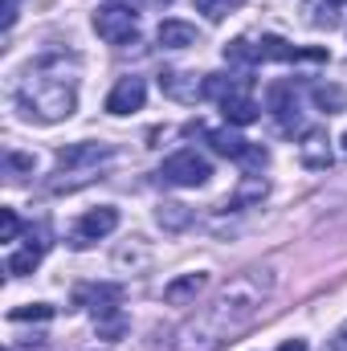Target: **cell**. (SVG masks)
Masks as SVG:
<instances>
[{
    "mask_svg": "<svg viewBox=\"0 0 347 351\" xmlns=\"http://www.w3.org/2000/svg\"><path fill=\"white\" fill-rule=\"evenodd\" d=\"M16 106L25 119H37V123H62L78 110V78L66 74L62 58H45L37 62L21 86H16Z\"/></svg>",
    "mask_w": 347,
    "mask_h": 351,
    "instance_id": "obj_2",
    "label": "cell"
},
{
    "mask_svg": "<svg viewBox=\"0 0 347 351\" xmlns=\"http://www.w3.org/2000/svg\"><path fill=\"white\" fill-rule=\"evenodd\" d=\"M221 114H225V123H233V127H250V123H258L261 106L254 102V94H250V82H241L229 98H221Z\"/></svg>",
    "mask_w": 347,
    "mask_h": 351,
    "instance_id": "obj_9",
    "label": "cell"
},
{
    "mask_svg": "<svg viewBox=\"0 0 347 351\" xmlns=\"http://www.w3.org/2000/svg\"><path fill=\"white\" fill-rule=\"evenodd\" d=\"M270 110L278 114L282 131H294V127H298V94H294V86L278 82V86L270 90Z\"/></svg>",
    "mask_w": 347,
    "mask_h": 351,
    "instance_id": "obj_12",
    "label": "cell"
},
{
    "mask_svg": "<svg viewBox=\"0 0 347 351\" xmlns=\"http://www.w3.org/2000/svg\"><path fill=\"white\" fill-rule=\"evenodd\" d=\"M115 152L106 147V143H74V147H66V152H58V172H53V192H70V188H82V184H90L94 176H98V168L110 160Z\"/></svg>",
    "mask_w": 347,
    "mask_h": 351,
    "instance_id": "obj_4",
    "label": "cell"
},
{
    "mask_svg": "<svg viewBox=\"0 0 347 351\" xmlns=\"http://www.w3.org/2000/svg\"><path fill=\"white\" fill-rule=\"evenodd\" d=\"M143 102H147V86H143V78H119L115 90L106 94V110H110V114L143 110Z\"/></svg>",
    "mask_w": 347,
    "mask_h": 351,
    "instance_id": "obj_10",
    "label": "cell"
},
{
    "mask_svg": "<svg viewBox=\"0 0 347 351\" xmlns=\"http://www.w3.org/2000/svg\"><path fill=\"white\" fill-rule=\"evenodd\" d=\"M327 4H344V0H327Z\"/></svg>",
    "mask_w": 347,
    "mask_h": 351,
    "instance_id": "obj_27",
    "label": "cell"
},
{
    "mask_svg": "<svg viewBox=\"0 0 347 351\" xmlns=\"http://www.w3.org/2000/svg\"><path fill=\"white\" fill-rule=\"evenodd\" d=\"M21 233V217L12 208H0V241H16Z\"/></svg>",
    "mask_w": 347,
    "mask_h": 351,
    "instance_id": "obj_22",
    "label": "cell"
},
{
    "mask_svg": "<svg viewBox=\"0 0 347 351\" xmlns=\"http://www.w3.org/2000/svg\"><path fill=\"white\" fill-rule=\"evenodd\" d=\"M208 176H213V164L192 147L176 152L160 164V180L172 184V188H200V184H208Z\"/></svg>",
    "mask_w": 347,
    "mask_h": 351,
    "instance_id": "obj_7",
    "label": "cell"
},
{
    "mask_svg": "<svg viewBox=\"0 0 347 351\" xmlns=\"http://www.w3.org/2000/svg\"><path fill=\"white\" fill-rule=\"evenodd\" d=\"M160 90L176 98V102H196V98H204V82L196 78V74H188V70H164L160 74Z\"/></svg>",
    "mask_w": 347,
    "mask_h": 351,
    "instance_id": "obj_11",
    "label": "cell"
},
{
    "mask_svg": "<svg viewBox=\"0 0 347 351\" xmlns=\"http://www.w3.org/2000/svg\"><path fill=\"white\" fill-rule=\"evenodd\" d=\"M41 258H45V241H37V237H33L25 250H16V254L8 258L4 269H8V278H25V274H33V269L41 265Z\"/></svg>",
    "mask_w": 347,
    "mask_h": 351,
    "instance_id": "obj_16",
    "label": "cell"
},
{
    "mask_svg": "<svg viewBox=\"0 0 347 351\" xmlns=\"http://www.w3.org/2000/svg\"><path fill=\"white\" fill-rule=\"evenodd\" d=\"M119 229V208H110V204H102V208H90L86 217L74 225V233H70V241L78 245V250H86L94 241H102L106 233H115Z\"/></svg>",
    "mask_w": 347,
    "mask_h": 351,
    "instance_id": "obj_8",
    "label": "cell"
},
{
    "mask_svg": "<svg viewBox=\"0 0 347 351\" xmlns=\"http://www.w3.org/2000/svg\"><path fill=\"white\" fill-rule=\"evenodd\" d=\"M152 4H172V0H152Z\"/></svg>",
    "mask_w": 347,
    "mask_h": 351,
    "instance_id": "obj_26",
    "label": "cell"
},
{
    "mask_svg": "<svg viewBox=\"0 0 347 351\" xmlns=\"http://www.w3.org/2000/svg\"><path fill=\"white\" fill-rule=\"evenodd\" d=\"M298 58H311V62H323L327 53L323 49H294L290 41H282V37H274V33H265L258 41H233V45H225V62H237V66H258V62H298Z\"/></svg>",
    "mask_w": 347,
    "mask_h": 351,
    "instance_id": "obj_5",
    "label": "cell"
},
{
    "mask_svg": "<svg viewBox=\"0 0 347 351\" xmlns=\"http://www.w3.org/2000/svg\"><path fill=\"white\" fill-rule=\"evenodd\" d=\"M156 221H160V229H168V233H180L184 225H192V208H188V204H176V200H168V204H160Z\"/></svg>",
    "mask_w": 347,
    "mask_h": 351,
    "instance_id": "obj_17",
    "label": "cell"
},
{
    "mask_svg": "<svg viewBox=\"0 0 347 351\" xmlns=\"http://www.w3.org/2000/svg\"><path fill=\"white\" fill-rule=\"evenodd\" d=\"M8 319H12V323H29V319H33V323H41V319H53V306H49V302H29V306H12V311H8Z\"/></svg>",
    "mask_w": 347,
    "mask_h": 351,
    "instance_id": "obj_19",
    "label": "cell"
},
{
    "mask_svg": "<svg viewBox=\"0 0 347 351\" xmlns=\"http://www.w3.org/2000/svg\"><path fill=\"white\" fill-rule=\"evenodd\" d=\"M298 156L307 168H327L331 164V139L323 131H307V139L298 143Z\"/></svg>",
    "mask_w": 347,
    "mask_h": 351,
    "instance_id": "obj_15",
    "label": "cell"
},
{
    "mask_svg": "<svg viewBox=\"0 0 347 351\" xmlns=\"http://www.w3.org/2000/svg\"><path fill=\"white\" fill-rule=\"evenodd\" d=\"M311 98H315V106L327 110V114H335V110H344L347 106V94L339 86H315L311 90Z\"/></svg>",
    "mask_w": 347,
    "mask_h": 351,
    "instance_id": "obj_18",
    "label": "cell"
},
{
    "mask_svg": "<svg viewBox=\"0 0 347 351\" xmlns=\"http://www.w3.org/2000/svg\"><path fill=\"white\" fill-rule=\"evenodd\" d=\"M8 351H12V348H8Z\"/></svg>",
    "mask_w": 347,
    "mask_h": 351,
    "instance_id": "obj_30",
    "label": "cell"
},
{
    "mask_svg": "<svg viewBox=\"0 0 347 351\" xmlns=\"http://www.w3.org/2000/svg\"><path fill=\"white\" fill-rule=\"evenodd\" d=\"M192 4H196V12H204L208 21H225V16H229L233 8H241L246 0H192Z\"/></svg>",
    "mask_w": 347,
    "mask_h": 351,
    "instance_id": "obj_21",
    "label": "cell"
},
{
    "mask_svg": "<svg viewBox=\"0 0 347 351\" xmlns=\"http://www.w3.org/2000/svg\"><path fill=\"white\" fill-rule=\"evenodd\" d=\"M265 188H270V184H265L261 176H246L241 188H237V196H233V208H241V204H250V200H261Z\"/></svg>",
    "mask_w": 347,
    "mask_h": 351,
    "instance_id": "obj_20",
    "label": "cell"
},
{
    "mask_svg": "<svg viewBox=\"0 0 347 351\" xmlns=\"http://www.w3.org/2000/svg\"><path fill=\"white\" fill-rule=\"evenodd\" d=\"M74 302L78 306H86L90 315H94V327H98V339H106V343H115V339H123L127 335V315H123V290L119 286H110V282H98V286H82L78 294H74Z\"/></svg>",
    "mask_w": 347,
    "mask_h": 351,
    "instance_id": "obj_3",
    "label": "cell"
},
{
    "mask_svg": "<svg viewBox=\"0 0 347 351\" xmlns=\"http://www.w3.org/2000/svg\"><path fill=\"white\" fill-rule=\"evenodd\" d=\"M94 33L106 41V45H131L139 37V12L131 4H102L94 12Z\"/></svg>",
    "mask_w": 347,
    "mask_h": 351,
    "instance_id": "obj_6",
    "label": "cell"
},
{
    "mask_svg": "<svg viewBox=\"0 0 347 351\" xmlns=\"http://www.w3.org/2000/svg\"><path fill=\"white\" fill-rule=\"evenodd\" d=\"M12 4H16V0H12Z\"/></svg>",
    "mask_w": 347,
    "mask_h": 351,
    "instance_id": "obj_29",
    "label": "cell"
},
{
    "mask_svg": "<svg viewBox=\"0 0 347 351\" xmlns=\"http://www.w3.org/2000/svg\"><path fill=\"white\" fill-rule=\"evenodd\" d=\"M278 351H311V348H307V339H286Z\"/></svg>",
    "mask_w": 347,
    "mask_h": 351,
    "instance_id": "obj_25",
    "label": "cell"
},
{
    "mask_svg": "<svg viewBox=\"0 0 347 351\" xmlns=\"http://www.w3.org/2000/svg\"><path fill=\"white\" fill-rule=\"evenodd\" d=\"M33 164H37L33 156H16V152L8 156V172H12V176H16V172H33Z\"/></svg>",
    "mask_w": 347,
    "mask_h": 351,
    "instance_id": "obj_23",
    "label": "cell"
},
{
    "mask_svg": "<svg viewBox=\"0 0 347 351\" xmlns=\"http://www.w3.org/2000/svg\"><path fill=\"white\" fill-rule=\"evenodd\" d=\"M208 286V274H184V278H176L164 286V302H172V306H188V302H196V294Z\"/></svg>",
    "mask_w": 347,
    "mask_h": 351,
    "instance_id": "obj_13",
    "label": "cell"
},
{
    "mask_svg": "<svg viewBox=\"0 0 347 351\" xmlns=\"http://www.w3.org/2000/svg\"><path fill=\"white\" fill-rule=\"evenodd\" d=\"M156 41H160L164 49H188V45L200 41V33H196V25H188V21H164V25L156 29Z\"/></svg>",
    "mask_w": 347,
    "mask_h": 351,
    "instance_id": "obj_14",
    "label": "cell"
},
{
    "mask_svg": "<svg viewBox=\"0 0 347 351\" xmlns=\"http://www.w3.org/2000/svg\"><path fill=\"white\" fill-rule=\"evenodd\" d=\"M327 351H347V327H339V331H335V339L327 343Z\"/></svg>",
    "mask_w": 347,
    "mask_h": 351,
    "instance_id": "obj_24",
    "label": "cell"
},
{
    "mask_svg": "<svg viewBox=\"0 0 347 351\" xmlns=\"http://www.w3.org/2000/svg\"><path fill=\"white\" fill-rule=\"evenodd\" d=\"M274 294V269L270 265H250L233 282H225L213 302H204L180 331H176V351H217L233 343L265 306Z\"/></svg>",
    "mask_w": 347,
    "mask_h": 351,
    "instance_id": "obj_1",
    "label": "cell"
},
{
    "mask_svg": "<svg viewBox=\"0 0 347 351\" xmlns=\"http://www.w3.org/2000/svg\"><path fill=\"white\" fill-rule=\"evenodd\" d=\"M344 147H347V135H344Z\"/></svg>",
    "mask_w": 347,
    "mask_h": 351,
    "instance_id": "obj_28",
    "label": "cell"
}]
</instances>
